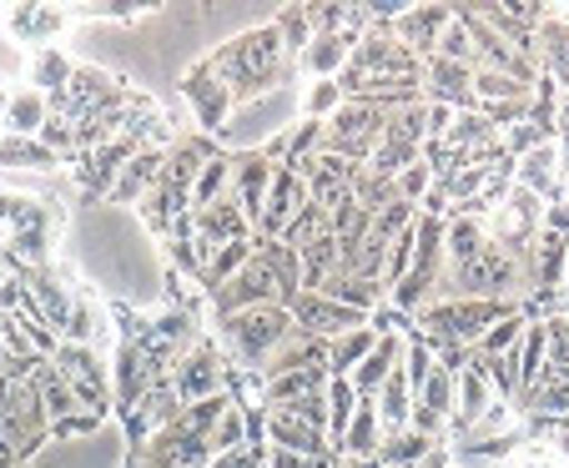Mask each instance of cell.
<instances>
[{"instance_id":"1","label":"cell","mask_w":569,"mask_h":468,"mask_svg":"<svg viewBox=\"0 0 569 468\" xmlns=\"http://www.w3.org/2000/svg\"><path fill=\"white\" fill-rule=\"evenodd\" d=\"M292 56H298V51H288L282 31L268 21V26H258V31L232 36L227 46H217L202 66L227 86L232 107L242 111V107H252V101L272 97V91L288 81V76H292Z\"/></svg>"},{"instance_id":"2","label":"cell","mask_w":569,"mask_h":468,"mask_svg":"<svg viewBox=\"0 0 569 468\" xmlns=\"http://www.w3.org/2000/svg\"><path fill=\"white\" fill-rule=\"evenodd\" d=\"M217 328H222V342H227V352H232L237 362H248L252 372H262L272 362V352L298 332V322H292L288 302H262V308H248V312L222 318Z\"/></svg>"},{"instance_id":"3","label":"cell","mask_w":569,"mask_h":468,"mask_svg":"<svg viewBox=\"0 0 569 468\" xmlns=\"http://www.w3.org/2000/svg\"><path fill=\"white\" fill-rule=\"evenodd\" d=\"M388 111L393 107H373V101H343L333 117L322 121V151L353 161V167H368L383 141V127H388Z\"/></svg>"},{"instance_id":"4","label":"cell","mask_w":569,"mask_h":468,"mask_svg":"<svg viewBox=\"0 0 569 468\" xmlns=\"http://www.w3.org/2000/svg\"><path fill=\"white\" fill-rule=\"evenodd\" d=\"M423 147H429V101L393 107V111H388L383 141H378L373 161H368V171H378V177H398L403 167L423 161Z\"/></svg>"},{"instance_id":"5","label":"cell","mask_w":569,"mask_h":468,"mask_svg":"<svg viewBox=\"0 0 569 468\" xmlns=\"http://www.w3.org/2000/svg\"><path fill=\"white\" fill-rule=\"evenodd\" d=\"M545 207L535 192H525V187H509L505 197H499L495 207H489V217H483V227H489V242L505 247V252L525 257L535 252L539 232H545Z\"/></svg>"},{"instance_id":"6","label":"cell","mask_w":569,"mask_h":468,"mask_svg":"<svg viewBox=\"0 0 569 468\" xmlns=\"http://www.w3.org/2000/svg\"><path fill=\"white\" fill-rule=\"evenodd\" d=\"M56 372L66 378V388L76 394V404H81V414L97 424L101 414H111V368L97 358V348H81V342H61V352H56Z\"/></svg>"},{"instance_id":"7","label":"cell","mask_w":569,"mask_h":468,"mask_svg":"<svg viewBox=\"0 0 569 468\" xmlns=\"http://www.w3.org/2000/svg\"><path fill=\"white\" fill-rule=\"evenodd\" d=\"M308 207H312V192H308V177H302V167H292V161H278V171H272V187H268V207H262V217H258V237H268V242H282V232H288V227L298 222Z\"/></svg>"},{"instance_id":"8","label":"cell","mask_w":569,"mask_h":468,"mask_svg":"<svg viewBox=\"0 0 569 468\" xmlns=\"http://www.w3.org/2000/svg\"><path fill=\"white\" fill-rule=\"evenodd\" d=\"M262 302H282V288H278V272L268 267V257H252L242 272L232 277V282H222V288L212 292V312L217 322L232 318V312H248V308H262Z\"/></svg>"},{"instance_id":"9","label":"cell","mask_w":569,"mask_h":468,"mask_svg":"<svg viewBox=\"0 0 569 468\" xmlns=\"http://www.w3.org/2000/svg\"><path fill=\"white\" fill-rule=\"evenodd\" d=\"M182 97H187V107H192V117H197V127H202V137H222V131L232 127V117H237L232 97H227V86L217 81V76L207 71L202 61H197L192 71L182 76Z\"/></svg>"},{"instance_id":"10","label":"cell","mask_w":569,"mask_h":468,"mask_svg":"<svg viewBox=\"0 0 569 468\" xmlns=\"http://www.w3.org/2000/svg\"><path fill=\"white\" fill-rule=\"evenodd\" d=\"M288 312L308 338H322V342H333V338H343V332H353V328L368 322L363 312L343 308V302H333V298H322V292H298V298H288Z\"/></svg>"},{"instance_id":"11","label":"cell","mask_w":569,"mask_h":468,"mask_svg":"<svg viewBox=\"0 0 569 468\" xmlns=\"http://www.w3.org/2000/svg\"><path fill=\"white\" fill-rule=\"evenodd\" d=\"M172 388H177V398H182V408L202 404V398H212V394H227V368L212 342H192V348H187V358L172 368Z\"/></svg>"},{"instance_id":"12","label":"cell","mask_w":569,"mask_h":468,"mask_svg":"<svg viewBox=\"0 0 569 468\" xmlns=\"http://www.w3.org/2000/svg\"><path fill=\"white\" fill-rule=\"evenodd\" d=\"M107 368H111V408H121V418H127L131 408L141 404V394L157 384V378H151V368H147V352H141L137 338H121Z\"/></svg>"},{"instance_id":"13","label":"cell","mask_w":569,"mask_h":468,"mask_svg":"<svg viewBox=\"0 0 569 468\" xmlns=\"http://www.w3.org/2000/svg\"><path fill=\"white\" fill-rule=\"evenodd\" d=\"M515 187L535 192L539 202H559L565 197V161H559V141H539L525 157H515Z\"/></svg>"},{"instance_id":"14","label":"cell","mask_w":569,"mask_h":468,"mask_svg":"<svg viewBox=\"0 0 569 468\" xmlns=\"http://www.w3.org/2000/svg\"><path fill=\"white\" fill-rule=\"evenodd\" d=\"M26 302H31V312L56 332V338H66V328H71V308H76V292L66 288L61 277L46 272V267H31V272H26Z\"/></svg>"},{"instance_id":"15","label":"cell","mask_w":569,"mask_h":468,"mask_svg":"<svg viewBox=\"0 0 569 468\" xmlns=\"http://www.w3.org/2000/svg\"><path fill=\"white\" fill-rule=\"evenodd\" d=\"M423 101H439V107H453V111H479L473 107V66L429 56L423 61Z\"/></svg>"},{"instance_id":"16","label":"cell","mask_w":569,"mask_h":468,"mask_svg":"<svg viewBox=\"0 0 569 468\" xmlns=\"http://www.w3.org/2000/svg\"><path fill=\"white\" fill-rule=\"evenodd\" d=\"M499 404V394H495V384H489V378H483L479 368H469V362H463L459 372H453V418H449V428H453V438H463L469 434L473 424H479L483 414H489V408ZM509 404V398H505Z\"/></svg>"},{"instance_id":"17","label":"cell","mask_w":569,"mask_h":468,"mask_svg":"<svg viewBox=\"0 0 569 468\" xmlns=\"http://www.w3.org/2000/svg\"><path fill=\"white\" fill-rule=\"evenodd\" d=\"M449 21H453L449 6H403V16H398L388 31L409 46L419 61H429V56L439 51V36L449 31Z\"/></svg>"},{"instance_id":"18","label":"cell","mask_w":569,"mask_h":468,"mask_svg":"<svg viewBox=\"0 0 569 468\" xmlns=\"http://www.w3.org/2000/svg\"><path fill=\"white\" fill-rule=\"evenodd\" d=\"M272 171H278V161H272L268 151H248V157L232 161V197H237V207L252 217V227H258L262 207H268Z\"/></svg>"},{"instance_id":"19","label":"cell","mask_w":569,"mask_h":468,"mask_svg":"<svg viewBox=\"0 0 569 468\" xmlns=\"http://www.w3.org/2000/svg\"><path fill=\"white\" fill-rule=\"evenodd\" d=\"M161 167H167V147H151V141H147V147H141L137 157L121 167V177H117V187L107 192V202L111 207H141V197H147L151 187L161 181Z\"/></svg>"},{"instance_id":"20","label":"cell","mask_w":569,"mask_h":468,"mask_svg":"<svg viewBox=\"0 0 569 468\" xmlns=\"http://www.w3.org/2000/svg\"><path fill=\"white\" fill-rule=\"evenodd\" d=\"M177 418H182V398H177L172 378H157V384L141 394V404L127 414V424H131V434L147 444V438H157L161 428H172Z\"/></svg>"},{"instance_id":"21","label":"cell","mask_w":569,"mask_h":468,"mask_svg":"<svg viewBox=\"0 0 569 468\" xmlns=\"http://www.w3.org/2000/svg\"><path fill=\"white\" fill-rule=\"evenodd\" d=\"M268 448H292V454H328V428L308 424L298 408H268Z\"/></svg>"},{"instance_id":"22","label":"cell","mask_w":569,"mask_h":468,"mask_svg":"<svg viewBox=\"0 0 569 468\" xmlns=\"http://www.w3.org/2000/svg\"><path fill=\"white\" fill-rule=\"evenodd\" d=\"M363 31H318L308 46H302V66H308L312 81H338L353 61V46Z\"/></svg>"},{"instance_id":"23","label":"cell","mask_w":569,"mask_h":468,"mask_svg":"<svg viewBox=\"0 0 569 468\" xmlns=\"http://www.w3.org/2000/svg\"><path fill=\"white\" fill-rule=\"evenodd\" d=\"M535 56L545 61L549 81L565 86V97H569V16H559V6L545 11V26L535 36Z\"/></svg>"},{"instance_id":"24","label":"cell","mask_w":569,"mask_h":468,"mask_svg":"<svg viewBox=\"0 0 569 468\" xmlns=\"http://www.w3.org/2000/svg\"><path fill=\"white\" fill-rule=\"evenodd\" d=\"M403 342H409V338H393V332H378L373 352H368V358L353 368V378H348V384L358 388V398H378V388L388 384V372H393V368H398V358H403Z\"/></svg>"},{"instance_id":"25","label":"cell","mask_w":569,"mask_h":468,"mask_svg":"<svg viewBox=\"0 0 569 468\" xmlns=\"http://www.w3.org/2000/svg\"><path fill=\"white\" fill-rule=\"evenodd\" d=\"M61 26H66L61 6H11V11H6V31H11L16 41L41 46V51H46V41H51Z\"/></svg>"},{"instance_id":"26","label":"cell","mask_w":569,"mask_h":468,"mask_svg":"<svg viewBox=\"0 0 569 468\" xmlns=\"http://www.w3.org/2000/svg\"><path fill=\"white\" fill-rule=\"evenodd\" d=\"M318 292H322V298H333V302H343V308H353V312H363V318H373L378 302H383V288H378L373 277L343 272V267H338V272L328 277Z\"/></svg>"},{"instance_id":"27","label":"cell","mask_w":569,"mask_h":468,"mask_svg":"<svg viewBox=\"0 0 569 468\" xmlns=\"http://www.w3.org/2000/svg\"><path fill=\"white\" fill-rule=\"evenodd\" d=\"M378 448H383V418H378L373 398H363L358 414H353V424H348V434H343V444H338V454L343 458H368V464H373Z\"/></svg>"},{"instance_id":"28","label":"cell","mask_w":569,"mask_h":468,"mask_svg":"<svg viewBox=\"0 0 569 468\" xmlns=\"http://www.w3.org/2000/svg\"><path fill=\"white\" fill-rule=\"evenodd\" d=\"M268 384V408H288L302 398H318L328 388V372L322 368H298V372H278V378H262Z\"/></svg>"},{"instance_id":"29","label":"cell","mask_w":569,"mask_h":468,"mask_svg":"<svg viewBox=\"0 0 569 468\" xmlns=\"http://www.w3.org/2000/svg\"><path fill=\"white\" fill-rule=\"evenodd\" d=\"M373 342H378L373 322H363V328L333 338V342H328V378H353V368L368 358V352H373Z\"/></svg>"},{"instance_id":"30","label":"cell","mask_w":569,"mask_h":468,"mask_svg":"<svg viewBox=\"0 0 569 468\" xmlns=\"http://www.w3.org/2000/svg\"><path fill=\"white\" fill-rule=\"evenodd\" d=\"M71 76H76V66H71V56H66L61 46H46V51L31 56V91H41L46 101L61 97L66 86H71Z\"/></svg>"},{"instance_id":"31","label":"cell","mask_w":569,"mask_h":468,"mask_svg":"<svg viewBox=\"0 0 569 468\" xmlns=\"http://www.w3.org/2000/svg\"><path fill=\"white\" fill-rule=\"evenodd\" d=\"M373 404H378V418H383V434L409 428V418H413V388H409V378H403V368L388 372V384L378 388Z\"/></svg>"},{"instance_id":"32","label":"cell","mask_w":569,"mask_h":468,"mask_svg":"<svg viewBox=\"0 0 569 468\" xmlns=\"http://www.w3.org/2000/svg\"><path fill=\"white\" fill-rule=\"evenodd\" d=\"M46 121H51V107H46L41 91H31V86L11 91V107H6V131L11 137H41Z\"/></svg>"},{"instance_id":"33","label":"cell","mask_w":569,"mask_h":468,"mask_svg":"<svg viewBox=\"0 0 569 468\" xmlns=\"http://www.w3.org/2000/svg\"><path fill=\"white\" fill-rule=\"evenodd\" d=\"M429 454H433V438L413 434V428H398V434H383V448H378L373 464L378 468H419Z\"/></svg>"},{"instance_id":"34","label":"cell","mask_w":569,"mask_h":468,"mask_svg":"<svg viewBox=\"0 0 569 468\" xmlns=\"http://www.w3.org/2000/svg\"><path fill=\"white\" fill-rule=\"evenodd\" d=\"M519 408H525V414H539V418H569V378L545 372L535 388L519 394Z\"/></svg>"},{"instance_id":"35","label":"cell","mask_w":569,"mask_h":468,"mask_svg":"<svg viewBox=\"0 0 569 468\" xmlns=\"http://www.w3.org/2000/svg\"><path fill=\"white\" fill-rule=\"evenodd\" d=\"M0 167L6 171H46V167H56V151L46 147L41 137H11V131H6V141H0Z\"/></svg>"},{"instance_id":"36","label":"cell","mask_w":569,"mask_h":468,"mask_svg":"<svg viewBox=\"0 0 569 468\" xmlns=\"http://www.w3.org/2000/svg\"><path fill=\"white\" fill-rule=\"evenodd\" d=\"M328 444H343V434H348V424H353V414H358V404H363V398H358V388L348 384V378H328Z\"/></svg>"},{"instance_id":"37","label":"cell","mask_w":569,"mask_h":468,"mask_svg":"<svg viewBox=\"0 0 569 468\" xmlns=\"http://www.w3.org/2000/svg\"><path fill=\"white\" fill-rule=\"evenodd\" d=\"M545 372H549V332H545V322H529L525 342H519V394L535 388Z\"/></svg>"},{"instance_id":"38","label":"cell","mask_w":569,"mask_h":468,"mask_svg":"<svg viewBox=\"0 0 569 468\" xmlns=\"http://www.w3.org/2000/svg\"><path fill=\"white\" fill-rule=\"evenodd\" d=\"M535 91H529L525 81H515V76L505 71H473V107H499V101H529Z\"/></svg>"},{"instance_id":"39","label":"cell","mask_w":569,"mask_h":468,"mask_svg":"<svg viewBox=\"0 0 569 468\" xmlns=\"http://www.w3.org/2000/svg\"><path fill=\"white\" fill-rule=\"evenodd\" d=\"M227 192H232V157H212L192 187V212H207V207L222 202Z\"/></svg>"},{"instance_id":"40","label":"cell","mask_w":569,"mask_h":468,"mask_svg":"<svg viewBox=\"0 0 569 468\" xmlns=\"http://www.w3.org/2000/svg\"><path fill=\"white\" fill-rule=\"evenodd\" d=\"M525 332H529V312L519 308V312H509V318H499L495 328L479 338V348L473 352H483V358H505V352H515L519 342H525Z\"/></svg>"},{"instance_id":"41","label":"cell","mask_w":569,"mask_h":468,"mask_svg":"<svg viewBox=\"0 0 569 468\" xmlns=\"http://www.w3.org/2000/svg\"><path fill=\"white\" fill-rule=\"evenodd\" d=\"M398 368H403V378H409V388H413V398L423 394V384L433 378V368H439V352L429 348V342L413 332L409 342H403V358H398Z\"/></svg>"},{"instance_id":"42","label":"cell","mask_w":569,"mask_h":468,"mask_svg":"<svg viewBox=\"0 0 569 468\" xmlns=\"http://www.w3.org/2000/svg\"><path fill=\"white\" fill-rule=\"evenodd\" d=\"M207 448H212V458L248 448V408H242V404L227 408V414L217 418V428H212V438H207Z\"/></svg>"},{"instance_id":"43","label":"cell","mask_w":569,"mask_h":468,"mask_svg":"<svg viewBox=\"0 0 569 468\" xmlns=\"http://www.w3.org/2000/svg\"><path fill=\"white\" fill-rule=\"evenodd\" d=\"M227 408H232V398H227V394H212V398H202V404H187L177 424H182L187 434H197V438H212L217 418H222Z\"/></svg>"},{"instance_id":"44","label":"cell","mask_w":569,"mask_h":468,"mask_svg":"<svg viewBox=\"0 0 569 468\" xmlns=\"http://www.w3.org/2000/svg\"><path fill=\"white\" fill-rule=\"evenodd\" d=\"M343 101L348 97L338 81H308V91H302V121H328Z\"/></svg>"},{"instance_id":"45","label":"cell","mask_w":569,"mask_h":468,"mask_svg":"<svg viewBox=\"0 0 569 468\" xmlns=\"http://www.w3.org/2000/svg\"><path fill=\"white\" fill-rule=\"evenodd\" d=\"M433 56H443V61H459V66H473V71H479V51H473V36H469V26H463L459 11H453L449 31L439 36V51H433Z\"/></svg>"},{"instance_id":"46","label":"cell","mask_w":569,"mask_h":468,"mask_svg":"<svg viewBox=\"0 0 569 468\" xmlns=\"http://www.w3.org/2000/svg\"><path fill=\"white\" fill-rule=\"evenodd\" d=\"M499 468H569V458L555 444H519V448H509V458Z\"/></svg>"},{"instance_id":"47","label":"cell","mask_w":569,"mask_h":468,"mask_svg":"<svg viewBox=\"0 0 569 468\" xmlns=\"http://www.w3.org/2000/svg\"><path fill=\"white\" fill-rule=\"evenodd\" d=\"M433 181H439V177H433V167H429V161H413V167H403V171H398V177H393V192L403 197V202L423 207V197L433 192Z\"/></svg>"},{"instance_id":"48","label":"cell","mask_w":569,"mask_h":468,"mask_svg":"<svg viewBox=\"0 0 569 468\" xmlns=\"http://www.w3.org/2000/svg\"><path fill=\"white\" fill-rule=\"evenodd\" d=\"M545 332H549V372L569 378V308H559L555 318H545Z\"/></svg>"},{"instance_id":"49","label":"cell","mask_w":569,"mask_h":468,"mask_svg":"<svg viewBox=\"0 0 569 468\" xmlns=\"http://www.w3.org/2000/svg\"><path fill=\"white\" fill-rule=\"evenodd\" d=\"M81 16H91V21H137V16L157 11V6H131V0H107V6H76Z\"/></svg>"},{"instance_id":"50","label":"cell","mask_w":569,"mask_h":468,"mask_svg":"<svg viewBox=\"0 0 569 468\" xmlns=\"http://www.w3.org/2000/svg\"><path fill=\"white\" fill-rule=\"evenodd\" d=\"M262 454H268V448H237V454L212 458V468H262Z\"/></svg>"},{"instance_id":"51","label":"cell","mask_w":569,"mask_h":468,"mask_svg":"<svg viewBox=\"0 0 569 468\" xmlns=\"http://www.w3.org/2000/svg\"><path fill=\"white\" fill-rule=\"evenodd\" d=\"M262 468H308V454H292V448H268Z\"/></svg>"},{"instance_id":"52","label":"cell","mask_w":569,"mask_h":468,"mask_svg":"<svg viewBox=\"0 0 569 468\" xmlns=\"http://www.w3.org/2000/svg\"><path fill=\"white\" fill-rule=\"evenodd\" d=\"M6 107H11V91H6V86H0V117H6Z\"/></svg>"},{"instance_id":"53","label":"cell","mask_w":569,"mask_h":468,"mask_svg":"<svg viewBox=\"0 0 569 468\" xmlns=\"http://www.w3.org/2000/svg\"><path fill=\"white\" fill-rule=\"evenodd\" d=\"M21 464V458H11V454H0V468H16Z\"/></svg>"},{"instance_id":"54","label":"cell","mask_w":569,"mask_h":468,"mask_svg":"<svg viewBox=\"0 0 569 468\" xmlns=\"http://www.w3.org/2000/svg\"><path fill=\"white\" fill-rule=\"evenodd\" d=\"M565 292H569V252H565Z\"/></svg>"},{"instance_id":"55","label":"cell","mask_w":569,"mask_h":468,"mask_svg":"<svg viewBox=\"0 0 569 468\" xmlns=\"http://www.w3.org/2000/svg\"><path fill=\"white\" fill-rule=\"evenodd\" d=\"M449 468H463V464H449Z\"/></svg>"},{"instance_id":"56","label":"cell","mask_w":569,"mask_h":468,"mask_svg":"<svg viewBox=\"0 0 569 468\" xmlns=\"http://www.w3.org/2000/svg\"><path fill=\"white\" fill-rule=\"evenodd\" d=\"M373 468H378V464H373Z\"/></svg>"}]
</instances>
